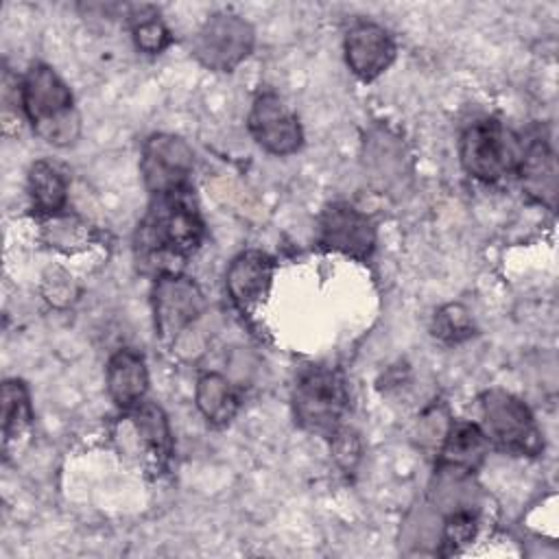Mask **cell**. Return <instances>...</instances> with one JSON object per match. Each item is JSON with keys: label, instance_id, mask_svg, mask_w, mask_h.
<instances>
[{"label": "cell", "instance_id": "obj_1", "mask_svg": "<svg viewBox=\"0 0 559 559\" xmlns=\"http://www.w3.org/2000/svg\"><path fill=\"white\" fill-rule=\"evenodd\" d=\"M203 240V221L190 194V188L153 197L151 210L138 227L135 249L142 262H159L162 273H177L170 260H183L199 249Z\"/></svg>", "mask_w": 559, "mask_h": 559}, {"label": "cell", "instance_id": "obj_2", "mask_svg": "<svg viewBox=\"0 0 559 559\" xmlns=\"http://www.w3.org/2000/svg\"><path fill=\"white\" fill-rule=\"evenodd\" d=\"M20 105L33 131L55 146H68L79 138L81 120L66 81L46 63L26 70L20 83Z\"/></svg>", "mask_w": 559, "mask_h": 559}, {"label": "cell", "instance_id": "obj_3", "mask_svg": "<svg viewBox=\"0 0 559 559\" xmlns=\"http://www.w3.org/2000/svg\"><path fill=\"white\" fill-rule=\"evenodd\" d=\"M349 408L345 378L338 369L312 365L304 369L293 389L295 421L314 435L332 439L343 428Z\"/></svg>", "mask_w": 559, "mask_h": 559}, {"label": "cell", "instance_id": "obj_4", "mask_svg": "<svg viewBox=\"0 0 559 559\" xmlns=\"http://www.w3.org/2000/svg\"><path fill=\"white\" fill-rule=\"evenodd\" d=\"M522 140H518L502 122L487 118L472 122L459 144L461 164L467 175L478 181L493 183L518 168Z\"/></svg>", "mask_w": 559, "mask_h": 559}, {"label": "cell", "instance_id": "obj_5", "mask_svg": "<svg viewBox=\"0 0 559 559\" xmlns=\"http://www.w3.org/2000/svg\"><path fill=\"white\" fill-rule=\"evenodd\" d=\"M480 428L489 443L518 456H537L544 450L542 432L522 400L502 389H491L480 397Z\"/></svg>", "mask_w": 559, "mask_h": 559}, {"label": "cell", "instance_id": "obj_6", "mask_svg": "<svg viewBox=\"0 0 559 559\" xmlns=\"http://www.w3.org/2000/svg\"><path fill=\"white\" fill-rule=\"evenodd\" d=\"M253 26L234 13H214L197 31L192 55L214 72H231L253 50Z\"/></svg>", "mask_w": 559, "mask_h": 559}, {"label": "cell", "instance_id": "obj_7", "mask_svg": "<svg viewBox=\"0 0 559 559\" xmlns=\"http://www.w3.org/2000/svg\"><path fill=\"white\" fill-rule=\"evenodd\" d=\"M140 170L151 197L188 188L192 173V148L173 133H155L144 142Z\"/></svg>", "mask_w": 559, "mask_h": 559}, {"label": "cell", "instance_id": "obj_8", "mask_svg": "<svg viewBox=\"0 0 559 559\" xmlns=\"http://www.w3.org/2000/svg\"><path fill=\"white\" fill-rule=\"evenodd\" d=\"M203 310L199 286L181 273H162L153 286V319L155 334L162 341H173Z\"/></svg>", "mask_w": 559, "mask_h": 559}, {"label": "cell", "instance_id": "obj_9", "mask_svg": "<svg viewBox=\"0 0 559 559\" xmlns=\"http://www.w3.org/2000/svg\"><path fill=\"white\" fill-rule=\"evenodd\" d=\"M247 124L253 140L271 155L284 157L301 148L304 131H301L299 118L273 92H264L255 96Z\"/></svg>", "mask_w": 559, "mask_h": 559}, {"label": "cell", "instance_id": "obj_10", "mask_svg": "<svg viewBox=\"0 0 559 559\" xmlns=\"http://www.w3.org/2000/svg\"><path fill=\"white\" fill-rule=\"evenodd\" d=\"M317 240L323 249L367 260L376 247V227L367 214L349 203H332L319 216Z\"/></svg>", "mask_w": 559, "mask_h": 559}, {"label": "cell", "instance_id": "obj_11", "mask_svg": "<svg viewBox=\"0 0 559 559\" xmlns=\"http://www.w3.org/2000/svg\"><path fill=\"white\" fill-rule=\"evenodd\" d=\"M345 59L358 79L373 81L393 63L395 41L380 24L358 22L345 35Z\"/></svg>", "mask_w": 559, "mask_h": 559}, {"label": "cell", "instance_id": "obj_12", "mask_svg": "<svg viewBox=\"0 0 559 559\" xmlns=\"http://www.w3.org/2000/svg\"><path fill=\"white\" fill-rule=\"evenodd\" d=\"M273 258L262 251H245L231 260L225 273V284L229 297L242 312L253 310L260 301L266 299L273 282Z\"/></svg>", "mask_w": 559, "mask_h": 559}, {"label": "cell", "instance_id": "obj_13", "mask_svg": "<svg viewBox=\"0 0 559 559\" xmlns=\"http://www.w3.org/2000/svg\"><path fill=\"white\" fill-rule=\"evenodd\" d=\"M515 173L520 175V183L528 197L535 201L555 207L557 199V166L555 151L550 148L544 133L535 131L522 142V153Z\"/></svg>", "mask_w": 559, "mask_h": 559}, {"label": "cell", "instance_id": "obj_14", "mask_svg": "<svg viewBox=\"0 0 559 559\" xmlns=\"http://www.w3.org/2000/svg\"><path fill=\"white\" fill-rule=\"evenodd\" d=\"M105 382L107 393L118 408L129 411L138 406L144 402L148 389V369L144 356L131 347L118 349L107 362Z\"/></svg>", "mask_w": 559, "mask_h": 559}, {"label": "cell", "instance_id": "obj_15", "mask_svg": "<svg viewBox=\"0 0 559 559\" xmlns=\"http://www.w3.org/2000/svg\"><path fill=\"white\" fill-rule=\"evenodd\" d=\"M489 441L478 424L452 421L439 452V467L448 472H474L485 459Z\"/></svg>", "mask_w": 559, "mask_h": 559}, {"label": "cell", "instance_id": "obj_16", "mask_svg": "<svg viewBox=\"0 0 559 559\" xmlns=\"http://www.w3.org/2000/svg\"><path fill=\"white\" fill-rule=\"evenodd\" d=\"M124 413L129 415L133 435L138 437V443L144 450L146 459L157 469H164L173 452V437H170V428L164 411L157 404L140 402L138 406Z\"/></svg>", "mask_w": 559, "mask_h": 559}, {"label": "cell", "instance_id": "obj_17", "mask_svg": "<svg viewBox=\"0 0 559 559\" xmlns=\"http://www.w3.org/2000/svg\"><path fill=\"white\" fill-rule=\"evenodd\" d=\"M33 426V406L28 389L22 380H4L2 384V450L9 459L17 452V439L26 437Z\"/></svg>", "mask_w": 559, "mask_h": 559}, {"label": "cell", "instance_id": "obj_18", "mask_svg": "<svg viewBox=\"0 0 559 559\" xmlns=\"http://www.w3.org/2000/svg\"><path fill=\"white\" fill-rule=\"evenodd\" d=\"M197 408L201 415L212 424V426H227L236 413H238V395L231 386V382L221 376V373H203L197 380V391H194Z\"/></svg>", "mask_w": 559, "mask_h": 559}, {"label": "cell", "instance_id": "obj_19", "mask_svg": "<svg viewBox=\"0 0 559 559\" xmlns=\"http://www.w3.org/2000/svg\"><path fill=\"white\" fill-rule=\"evenodd\" d=\"M28 194L39 214L57 216L68 201V181L57 166L46 159H37L28 168Z\"/></svg>", "mask_w": 559, "mask_h": 559}, {"label": "cell", "instance_id": "obj_20", "mask_svg": "<svg viewBox=\"0 0 559 559\" xmlns=\"http://www.w3.org/2000/svg\"><path fill=\"white\" fill-rule=\"evenodd\" d=\"M131 17H133L131 33H133V41H135L138 50H142L146 55H159L164 48L170 46V41H173L170 31L159 20V15H155V13L142 15L140 13V17L138 15H131Z\"/></svg>", "mask_w": 559, "mask_h": 559}, {"label": "cell", "instance_id": "obj_21", "mask_svg": "<svg viewBox=\"0 0 559 559\" xmlns=\"http://www.w3.org/2000/svg\"><path fill=\"white\" fill-rule=\"evenodd\" d=\"M432 334L445 343H459L474 334L469 312L461 304L443 306L432 321Z\"/></svg>", "mask_w": 559, "mask_h": 559}, {"label": "cell", "instance_id": "obj_22", "mask_svg": "<svg viewBox=\"0 0 559 559\" xmlns=\"http://www.w3.org/2000/svg\"><path fill=\"white\" fill-rule=\"evenodd\" d=\"M476 533V518L472 511H454L443 531V542L450 546V550H456L459 546L472 542Z\"/></svg>", "mask_w": 559, "mask_h": 559}, {"label": "cell", "instance_id": "obj_23", "mask_svg": "<svg viewBox=\"0 0 559 559\" xmlns=\"http://www.w3.org/2000/svg\"><path fill=\"white\" fill-rule=\"evenodd\" d=\"M332 450H334V459L338 461V465L345 469V472H352L358 456H360V443H358V437L356 432L347 430V428H341L332 439Z\"/></svg>", "mask_w": 559, "mask_h": 559}]
</instances>
